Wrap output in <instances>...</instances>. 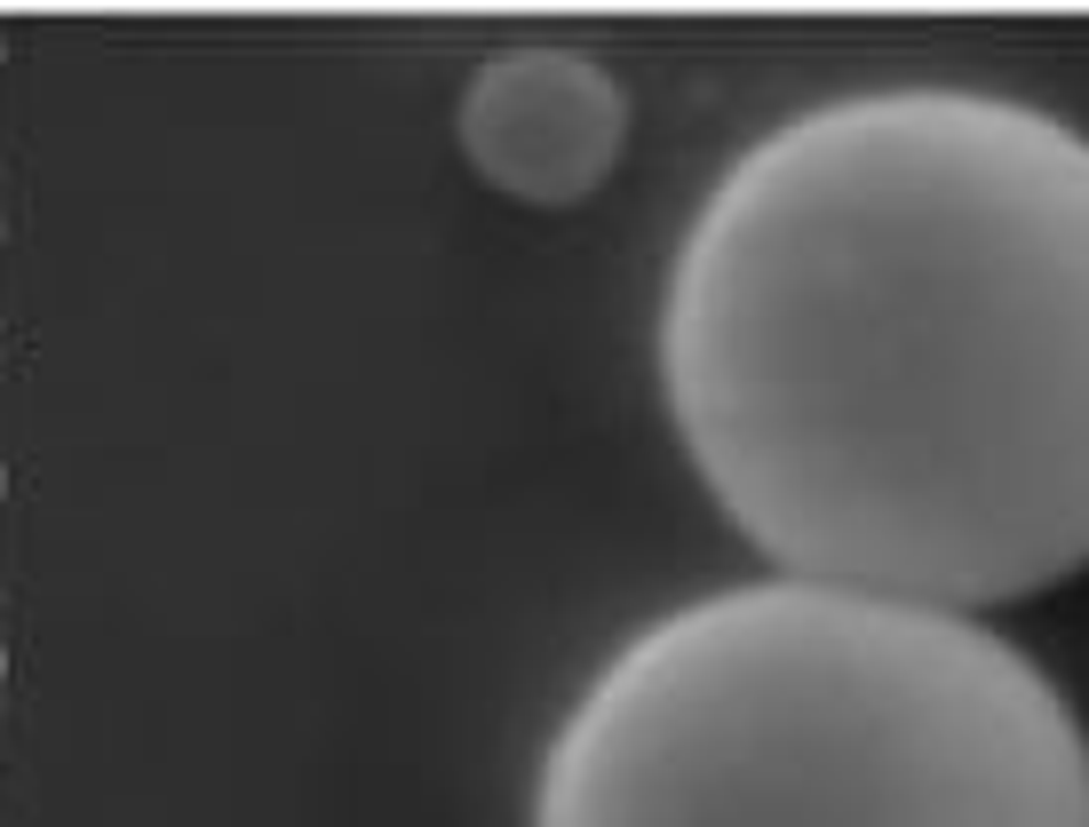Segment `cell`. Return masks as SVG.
Masks as SVG:
<instances>
[{"mask_svg":"<svg viewBox=\"0 0 1089 827\" xmlns=\"http://www.w3.org/2000/svg\"><path fill=\"white\" fill-rule=\"evenodd\" d=\"M660 382L779 573L1018 605L1089 566V127L1002 88H859L685 223Z\"/></svg>","mask_w":1089,"mask_h":827,"instance_id":"1","label":"cell"},{"mask_svg":"<svg viewBox=\"0 0 1089 827\" xmlns=\"http://www.w3.org/2000/svg\"><path fill=\"white\" fill-rule=\"evenodd\" d=\"M533 827H1089V733L978 613L779 573L604 660Z\"/></svg>","mask_w":1089,"mask_h":827,"instance_id":"2","label":"cell"},{"mask_svg":"<svg viewBox=\"0 0 1089 827\" xmlns=\"http://www.w3.org/2000/svg\"><path fill=\"white\" fill-rule=\"evenodd\" d=\"M629 104L589 56L573 48H509L462 96V152L509 200L573 208L621 159Z\"/></svg>","mask_w":1089,"mask_h":827,"instance_id":"3","label":"cell"}]
</instances>
